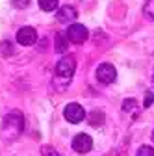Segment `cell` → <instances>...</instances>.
I'll return each instance as SVG.
<instances>
[{
	"mask_svg": "<svg viewBox=\"0 0 154 156\" xmlns=\"http://www.w3.org/2000/svg\"><path fill=\"white\" fill-rule=\"evenodd\" d=\"M152 80H154V76H152Z\"/></svg>",
	"mask_w": 154,
	"mask_h": 156,
	"instance_id": "18",
	"label": "cell"
},
{
	"mask_svg": "<svg viewBox=\"0 0 154 156\" xmlns=\"http://www.w3.org/2000/svg\"><path fill=\"white\" fill-rule=\"evenodd\" d=\"M152 102H154V89H149V91L145 93V101H143V106H145V108H149Z\"/></svg>",
	"mask_w": 154,
	"mask_h": 156,
	"instance_id": "14",
	"label": "cell"
},
{
	"mask_svg": "<svg viewBox=\"0 0 154 156\" xmlns=\"http://www.w3.org/2000/svg\"><path fill=\"white\" fill-rule=\"evenodd\" d=\"M13 4H15L17 8H26V6L30 4V0H13Z\"/></svg>",
	"mask_w": 154,
	"mask_h": 156,
	"instance_id": "16",
	"label": "cell"
},
{
	"mask_svg": "<svg viewBox=\"0 0 154 156\" xmlns=\"http://www.w3.org/2000/svg\"><path fill=\"white\" fill-rule=\"evenodd\" d=\"M39 8L43 11H54L58 8V0H39Z\"/></svg>",
	"mask_w": 154,
	"mask_h": 156,
	"instance_id": "10",
	"label": "cell"
},
{
	"mask_svg": "<svg viewBox=\"0 0 154 156\" xmlns=\"http://www.w3.org/2000/svg\"><path fill=\"white\" fill-rule=\"evenodd\" d=\"M35 41H37V32H35V28L24 26V28H21V30L17 32V43H21L24 47H30Z\"/></svg>",
	"mask_w": 154,
	"mask_h": 156,
	"instance_id": "7",
	"label": "cell"
},
{
	"mask_svg": "<svg viewBox=\"0 0 154 156\" xmlns=\"http://www.w3.org/2000/svg\"><path fill=\"white\" fill-rule=\"evenodd\" d=\"M91 147H93V140H91V136H87V134H76L72 138V149L76 152H80V154L89 152Z\"/></svg>",
	"mask_w": 154,
	"mask_h": 156,
	"instance_id": "6",
	"label": "cell"
},
{
	"mask_svg": "<svg viewBox=\"0 0 154 156\" xmlns=\"http://www.w3.org/2000/svg\"><path fill=\"white\" fill-rule=\"evenodd\" d=\"M63 117H65L69 123L78 125V123H82V121H84V117H86V110H84L80 104L71 102V104H67V106H65V110H63Z\"/></svg>",
	"mask_w": 154,
	"mask_h": 156,
	"instance_id": "3",
	"label": "cell"
},
{
	"mask_svg": "<svg viewBox=\"0 0 154 156\" xmlns=\"http://www.w3.org/2000/svg\"><path fill=\"white\" fill-rule=\"evenodd\" d=\"M56 17H58V21H60V23H71L72 24V21L78 17V13H76V9L72 6H61L60 9H58Z\"/></svg>",
	"mask_w": 154,
	"mask_h": 156,
	"instance_id": "8",
	"label": "cell"
},
{
	"mask_svg": "<svg viewBox=\"0 0 154 156\" xmlns=\"http://www.w3.org/2000/svg\"><path fill=\"white\" fill-rule=\"evenodd\" d=\"M74 69H76V60L72 56H65L56 65V76L63 78V84H67L72 78V74H74Z\"/></svg>",
	"mask_w": 154,
	"mask_h": 156,
	"instance_id": "1",
	"label": "cell"
},
{
	"mask_svg": "<svg viewBox=\"0 0 154 156\" xmlns=\"http://www.w3.org/2000/svg\"><path fill=\"white\" fill-rule=\"evenodd\" d=\"M143 13L147 19H150V21H154V0H147V4L143 8Z\"/></svg>",
	"mask_w": 154,
	"mask_h": 156,
	"instance_id": "11",
	"label": "cell"
},
{
	"mask_svg": "<svg viewBox=\"0 0 154 156\" xmlns=\"http://www.w3.org/2000/svg\"><path fill=\"white\" fill-rule=\"evenodd\" d=\"M123 108H124L126 112L136 110V101H134V99H126V101H124V104H123Z\"/></svg>",
	"mask_w": 154,
	"mask_h": 156,
	"instance_id": "15",
	"label": "cell"
},
{
	"mask_svg": "<svg viewBox=\"0 0 154 156\" xmlns=\"http://www.w3.org/2000/svg\"><path fill=\"white\" fill-rule=\"evenodd\" d=\"M117 78V71L111 63H100L97 67V80L100 84H111Z\"/></svg>",
	"mask_w": 154,
	"mask_h": 156,
	"instance_id": "5",
	"label": "cell"
},
{
	"mask_svg": "<svg viewBox=\"0 0 154 156\" xmlns=\"http://www.w3.org/2000/svg\"><path fill=\"white\" fill-rule=\"evenodd\" d=\"M23 115L19 112H13V113H8L6 119H4V132L6 134H11L13 138L19 136V132L23 130Z\"/></svg>",
	"mask_w": 154,
	"mask_h": 156,
	"instance_id": "2",
	"label": "cell"
},
{
	"mask_svg": "<svg viewBox=\"0 0 154 156\" xmlns=\"http://www.w3.org/2000/svg\"><path fill=\"white\" fill-rule=\"evenodd\" d=\"M136 156H154V149L149 145H141L136 152Z\"/></svg>",
	"mask_w": 154,
	"mask_h": 156,
	"instance_id": "12",
	"label": "cell"
},
{
	"mask_svg": "<svg viewBox=\"0 0 154 156\" xmlns=\"http://www.w3.org/2000/svg\"><path fill=\"white\" fill-rule=\"evenodd\" d=\"M87 35H89V32H87V28L84 24L72 23L67 28V37H69V41H72V43H84L87 39Z\"/></svg>",
	"mask_w": 154,
	"mask_h": 156,
	"instance_id": "4",
	"label": "cell"
},
{
	"mask_svg": "<svg viewBox=\"0 0 154 156\" xmlns=\"http://www.w3.org/2000/svg\"><path fill=\"white\" fill-rule=\"evenodd\" d=\"M152 140H154V132H152Z\"/></svg>",
	"mask_w": 154,
	"mask_h": 156,
	"instance_id": "17",
	"label": "cell"
},
{
	"mask_svg": "<svg viewBox=\"0 0 154 156\" xmlns=\"http://www.w3.org/2000/svg\"><path fill=\"white\" fill-rule=\"evenodd\" d=\"M102 121H104V115H102L100 112H93L91 117H89V123H91V125H100Z\"/></svg>",
	"mask_w": 154,
	"mask_h": 156,
	"instance_id": "13",
	"label": "cell"
},
{
	"mask_svg": "<svg viewBox=\"0 0 154 156\" xmlns=\"http://www.w3.org/2000/svg\"><path fill=\"white\" fill-rule=\"evenodd\" d=\"M69 37H67V34H58L56 35V50L58 52H65L67 48H69Z\"/></svg>",
	"mask_w": 154,
	"mask_h": 156,
	"instance_id": "9",
	"label": "cell"
}]
</instances>
